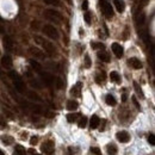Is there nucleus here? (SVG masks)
I'll return each mask as SVG.
<instances>
[{"label": "nucleus", "mask_w": 155, "mask_h": 155, "mask_svg": "<svg viewBox=\"0 0 155 155\" xmlns=\"http://www.w3.org/2000/svg\"><path fill=\"white\" fill-rule=\"evenodd\" d=\"M44 16H45V18L48 19V21L54 22V23H60L62 21L61 13H60L59 11H56V10H45Z\"/></svg>", "instance_id": "obj_1"}, {"label": "nucleus", "mask_w": 155, "mask_h": 155, "mask_svg": "<svg viewBox=\"0 0 155 155\" xmlns=\"http://www.w3.org/2000/svg\"><path fill=\"white\" fill-rule=\"evenodd\" d=\"M35 39L37 41V43L42 44V47L44 48V50L48 53V54H50V55H55L56 49H55V47H54V44H51L50 42L45 41V39H43V38H41V37H38V36H36Z\"/></svg>", "instance_id": "obj_2"}, {"label": "nucleus", "mask_w": 155, "mask_h": 155, "mask_svg": "<svg viewBox=\"0 0 155 155\" xmlns=\"http://www.w3.org/2000/svg\"><path fill=\"white\" fill-rule=\"evenodd\" d=\"M42 31L44 32V35H47L51 39H57L59 38V31L54 25H44L42 28Z\"/></svg>", "instance_id": "obj_3"}, {"label": "nucleus", "mask_w": 155, "mask_h": 155, "mask_svg": "<svg viewBox=\"0 0 155 155\" xmlns=\"http://www.w3.org/2000/svg\"><path fill=\"white\" fill-rule=\"evenodd\" d=\"M9 77L13 80V82H15L16 88H17L19 92H23V91H24V84H23L22 78L19 77L16 72H10V73H9Z\"/></svg>", "instance_id": "obj_4"}, {"label": "nucleus", "mask_w": 155, "mask_h": 155, "mask_svg": "<svg viewBox=\"0 0 155 155\" xmlns=\"http://www.w3.org/2000/svg\"><path fill=\"white\" fill-rule=\"evenodd\" d=\"M99 4H100V7H102L105 17H106L107 19L112 18V17H113V9H112L111 4H109L107 1H105V0H100Z\"/></svg>", "instance_id": "obj_5"}, {"label": "nucleus", "mask_w": 155, "mask_h": 155, "mask_svg": "<svg viewBox=\"0 0 155 155\" xmlns=\"http://www.w3.org/2000/svg\"><path fill=\"white\" fill-rule=\"evenodd\" d=\"M41 149H42V152L44 154H48V155L53 154V152H54V143H53V141H47V142H44L42 144V147H41Z\"/></svg>", "instance_id": "obj_6"}, {"label": "nucleus", "mask_w": 155, "mask_h": 155, "mask_svg": "<svg viewBox=\"0 0 155 155\" xmlns=\"http://www.w3.org/2000/svg\"><path fill=\"white\" fill-rule=\"evenodd\" d=\"M112 51H113L114 55H116V57L120 59V57L123 56L124 49H123V47L120 45L119 43H113V44H112Z\"/></svg>", "instance_id": "obj_7"}, {"label": "nucleus", "mask_w": 155, "mask_h": 155, "mask_svg": "<svg viewBox=\"0 0 155 155\" xmlns=\"http://www.w3.org/2000/svg\"><path fill=\"white\" fill-rule=\"evenodd\" d=\"M116 137H117V140L119 141V142L126 143V142H129V140H130V135L126 131H119V132L116 134Z\"/></svg>", "instance_id": "obj_8"}, {"label": "nucleus", "mask_w": 155, "mask_h": 155, "mask_svg": "<svg viewBox=\"0 0 155 155\" xmlns=\"http://www.w3.org/2000/svg\"><path fill=\"white\" fill-rule=\"evenodd\" d=\"M1 66L4 67V68H6V69L12 68V66H13L12 57H11L10 55H5V56H3V59H1Z\"/></svg>", "instance_id": "obj_9"}, {"label": "nucleus", "mask_w": 155, "mask_h": 155, "mask_svg": "<svg viewBox=\"0 0 155 155\" xmlns=\"http://www.w3.org/2000/svg\"><path fill=\"white\" fill-rule=\"evenodd\" d=\"M128 63H129V66H131L134 69H140V68H142V62H141L140 60L136 59V57H131V59H129Z\"/></svg>", "instance_id": "obj_10"}, {"label": "nucleus", "mask_w": 155, "mask_h": 155, "mask_svg": "<svg viewBox=\"0 0 155 155\" xmlns=\"http://www.w3.org/2000/svg\"><path fill=\"white\" fill-rule=\"evenodd\" d=\"M39 74V75H41L42 77V79H43V81L47 84V85H51L53 82H54V78L51 77V75H49V74L48 73H43L42 71L41 72H39L38 73Z\"/></svg>", "instance_id": "obj_11"}, {"label": "nucleus", "mask_w": 155, "mask_h": 155, "mask_svg": "<svg viewBox=\"0 0 155 155\" xmlns=\"http://www.w3.org/2000/svg\"><path fill=\"white\" fill-rule=\"evenodd\" d=\"M99 123H100V119L97 114H93L91 117V120H90V125H91V129H97L99 126Z\"/></svg>", "instance_id": "obj_12"}, {"label": "nucleus", "mask_w": 155, "mask_h": 155, "mask_svg": "<svg viewBox=\"0 0 155 155\" xmlns=\"http://www.w3.org/2000/svg\"><path fill=\"white\" fill-rule=\"evenodd\" d=\"M113 4H114V7H116V10H117L119 13L123 12V11L125 10V4H124L123 0H114Z\"/></svg>", "instance_id": "obj_13"}, {"label": "nucleus", "mask_w": 155, "mask_h": 155, "mask_svg": "<svg viewBox=\"0 0 155 155\" xmlns=\"http://www.w3.org/2000/svg\"><path fill=\"white\" fill-rule=\"evenodd\" d=\"M81 86H82V84H81V82H78L75 86H73V87H72L71 93L73 94L74 97H79V96H80V91H81Z\"/></svg>", "instance_id": "obj_14"}, {"label": "nucleus", "mask_w": 155, "mask_h": 155, "mask_svg": "<svg viewBox=\"0 0 155 155\" xmlns=\"http://www.w3.org/2000/svg\"><path fill=\"white\" fill-rule=\"evenodd\" d=\"M30 50V53L32 54V55H35L36 57H38V59H44V55H43V53L39 50L38 48H35V47H31V48L29 49Z\"/></svg>", "instance_id": "obj_15"}, {"label": "nucleus", "mask_w": 155, "mask_h": 155, "mask_svg": "<svg viewBox=\"0 0 155 155\" xmlns=\"http://www.w3.org/2000/svg\"><path fill=\"white\" fill-rule=\"evenodd\" d=\"M98 59L102 60L104 62H110V55L106 51H99L98 53Z\"/></svg>", "instance_id": "obj_16"}, {"label": "nucleus", "mask_w": 155, "mask_h": 155, "mask_svg": "<svg viewBox=\"0 0 155 155\" xmlns=\"http://www.w3.org/2000/svg\"><path fill=\"white\" fill-rule=\"evenodd\" d=\"M79 117H80L79 113H68L67 114V120H68L69 123H74V122H77Z\"/></svg>", "instance_id": "obj_17"}, {"label": "nucleus", "mask_w": 155, "mask_h": 155, "mask_svg": "<svg viewBox=\"0 0 155 155\" xmlns=\"http://www.w3.org/2000/svg\"><path fill=\"white\" fill-rule=\"evenodd\" d=\"M105 102H106V104H107V105H110V106H114V105L117 104L116 99H114V97H113V96H111V94H107L106 98H105Z\"/></svg>", "instance_id": "obj_18"}, {"label": "nucleus", "mask_w": 155, "mask_h": 155, "mask_svg": "<svg viewBox=\"0 0 155 155\" xmlns=\"http://www.w3.org/2000/svg\"><path fill=\"white\" fill-rule=\"evenodd\" d=\"M78 109V103L74 102V100H69L68 103H67V110L69 111H75Z\"/></svg>", "instance_id": "obj_19"}, {"label": "nucleus", "mask_w": 155, "mask_h": 155, "mask_svg": "<svg viewBox=\"0 0 155 155\" xmlns=\"http://www.w3.org/2000/svg\"><path fill=\"white\" fill-rule=\"evenodd\" d=\"M30 65H31V67H32V68L35 69L37 73H39V72L42 71V66L39 65L37 61H35V60H30Z\"/></svg>", "instance_id": "obj_20"}, {"label": "nucleus", "mask_w": 155, "mask_h": 155, "mask_svg": "<svg viewBox=\"0 0 155 155\" xmlns=\"http://www.w3.org/2000/svg\"><path fill=\"white\" fill-rule=\"evenodd\" d=\"M106 150H107V154L109 155H116L117 154V148L114 144H107Z\"/></svg>", "instance_id": "obj_21"}, {"label": "nucleus", "mask_w": 155, "mask_h": 155, "mask_svg": "<svg viewBox=\"0 0 155 155\" xmlns=\"http://www.w3.org/2000/svg\"><path fill=\"white\" fill-rule=\"evenodd\" d=\"M110 79L112 80V81L117 82V84L120 82V75H119L117 72H111V73H110Z\"/></svg>", "instance_id": "obj_22"}, {"label": "nucleus", "mask_w": 155, "mask_h": 155, "mask_svg": "<svg viewBox=\"0 0 155 155\" xmlns=\"http://www.w3.org/2000/svg\"><path fill=\"white\" fill-rule=\"evenodd\" d=\"M4 43H5V48H6V49H7V50H12L13 43H12V41H11V38H10V37H5Z\"/></svg>", "instance_id": "obj_23"}, {"label": "nucleus", "mask_w": 155, "mask_h": 155, "mask_svg": "<svg viewBox=\"0 0 155 155\" xmlns=\"http://www.w3.org/2000/svg\"><path fill=\"white\" fill-rule=\"evenodd\" d=\"M134 87H135V91H136V93L138 94V96L141 97V98H144V94H143V92H142V88L138 86V84L137 82H134Z\"/></svg>", "instance_id": "obj_24"}, {"label": "nucleus", "mask_w": 155, "mask_h": 155, "mask_svg": "<svg viewBox=\"0 0 155 155\" xmlns=\"http://www.w3.org/2000/svg\"><path fill=\"white\" fill-rule=\"evenodd\" d=\"M16 154H18V155H24V154H25V148H24L23 146H21V144H17V146H16Z\"/></svg>", "instance_id": "obj_25"}, {"label": "nucleus", "mask_w": 155, "mask_h": 155, "mask_svg": "<svg viewBox=\"0 0 155 155\" xmlns=\"http://www.w3.org/2000/svg\"><path fill=\"white\" fill-rule=\"evenodd\" d=\"M86 124H87V118H86L85 116H82L81 118L79 119L78 125H79V128H85V126H86Z\"/></svg>", "instance_id": "obj_26"}, {"label": "nucleus", "mask_w": 155, "mask_h": 155, "mask_svg": "<svg viewBox=\"0 0 155 155\" xmlns=\"http://www.w3.org/2000/svg\"><path fill=\"white\" fill-rule=\"evenodd\" d=\"M3 138V142L5 143V144H11V143H13V137H11V136H3L1 137Z\"/></svg>", "instance_id": "obj_27"}, {"label": "nucleus", "mask_w": 155, "mask_h": 155, "mask_svg": "<svg viewBox=\"0 0 155 155\" xmlns=\"http://www.w3.org/2000/svg\"><path fill=\"white\" fill-rule=\"evenodd\" d=\"M91 47L93 49H104L103 43H91Z\"/></svg>", "instance_id": "obj_28"}, {"label": "nucleus", "mask_w": 155, "mask_h": 155, "mask_svg": "<svg viewBox=\"0 0 155 155\" xmlns=\"http://www.w3.org/2000/svg\"><path fill=\"white\" fill-rule=\"evenodd\" d=\"M84 19H85V22L87 23V24H91V13H85L84 15Z\"/></svg>", "instance_id": "obj_29"}, {"label": "nucleus", "mask_w": 155, "mask_h": 155, "mask_svg": "<svg viewBox=\"0 0 155 155\" xmlns=\"http://www.w3.org/2000/svg\"><path fill=\"white\" fill-rule=\"evenodd\" d=\"M85 67H86V68H90V67H91V60H90L88 55L85 56Z\"/></svg>", "instance_id": "obj_30"}, {"label": "nucleus", "mask_w": 155, "mask_h": 155, "mask_svg": "<svg viewBox=\"0 0 155 155\" xmlns=\"http://www.w3.org/2000/svg\"><path fill=\"white\" fill-rule=\"evenodd\" d=\"M44 3L48 5H59L60 0H44Z\"/></svg>", "instance_id": "obj_31"}, {"label": "nucleus", "mask_w": 155, "mask_h": 155, "mask_svg": "<svg viewBox=\"0 0 155 155\" xmlns=\"http://www.w3.org/2000/svg\"><path fill=\"white\" fill-rule=\"evenodd\" d=\"M91 153L96 154V155H102V152H100L99 148H97V147H92L91 148Z\"/></svg>", "instance_id": "obj_32"}, {"label": "nucleus", "mask_w": 155, "mask_h": 155, "mask_svg": "<svg viewBox=\"0 0 155 155\" xmlns=\"http://www.w3.org/2000/svg\"><path fill=\"white\" fill-rule=\"evenodd\" d=\"M28 96H29L31 99H33V100H35V99H36V100H39V99H41L36 93H32V92H28Z\"/></svg>", "instance_id": "obj_33"}, {"label": "nucleus", "mask_w": 155, "mask_h": 155, "mask_svg": "<svg viewBox=\"0 0 155 155\" xmlns=\"http://www.w3.org/2000/svg\"><path fill=\"white\" fill-rule=\"evenodd\" d=\"M37 142H38V137H37V136H32V137L30 138V144H31V146H36Z\"/></svg>", "instance_id": "obj_34"}, {"label": "nucleus", "mask_w": 155, "mask_h": 155, "mask_svg": "<svg viewBox=\"0 0 155 155\" xmlns=\"http://www.w3.org/2000/svg\"><path fill=\"white\" fill-rule=\"evenodd\" d=\"M148 142H149L152 146H154V144H155V136H154L153 134H150V135H149V137H148Z\"/></svg>", "instance_id": "obj_35"}, {"label": "nucleus", "mask_w": 155, "mask_h": 155, "mask_svg": "<svg viewBox=\"0 0 155 155\" xmlns=\"http://www.w3.org/2000/svg\"><path fill=\"white\" fill-rule=\"evenodd\" d=\"M81 9H82L84 11H86L87 9H88V1H87V0H84V3H82V5H81Z\"/></svg>", "instance_id": "obj_36"}, {"label": "nucleus", "mask_w": 155, "mask_h": 155, "mask_svg": "<svg viewBox=\"0 0 155 155\" xmlns=\"http://www.w3.org/2000/svg\"><path fill=\"white\" fill-rule=\"evenodd\" d=\"M137 22H138L140 24H143V23H144V15H143V13H141V15H140Z\"/></svg>", "instance_id": "obj_37"}, {"label": "nucleus", "mask_w": 155, "mask_h": 155, "mask_svg": "<svg viewBox=\"0 0 155 155\" xmlns=\"http://www.w3.org/2000/svg\"><path fill=\"white\" fill-rule=\"evenodd\" d=\"M62 85H63V84H62V80L60 79V78H59V79H56V86L59 87V88H61Z\"/></svg>", "instance_id": "obj_38"}, {"label": "nucleus", "mask_w": 155, "mask_h": 155, "mask_svg": "<svg viewBox=\"0 0 155 155\" xmlns=\"http://www.w3.org/2000/svg\"><path fill=\"white\" fill-rule=\"evenodd\" d=\"M131 99H132V103L135 104V106H136V107H137V109L140 110V104L137 103V99H136V97H132Z\"/></svg>", "instance_id": "obj_39"}, {"label": "nucleus", "mask_w": 155, "mask_h": 155, "mask_svg": "<svg viewBox=\"0 0 155 155\" xmlns=\"http://www.w3.org/2000/svg\"><path fill=\"white\" fill-rule=\"evenodd\" d=\"M122 100H123V102H125V100H126V94H123V97H122Z\"/></svg>", "instance_id": "obj_40"}, {"label": "nucleus", "mask_w": 155, "mask_h": 155, "mask_svg": "<svg viewBox=\"0 0 155 155\" xmlns=\"http://www.w3.org/2000/svg\"><path fill=\"white\" fill-rule=\"evenodd\" d=\"M0 155H4V153H3L1 150H0Z\"/></svg>", "instance_id": "obj_41"}, {"label": "nucleus", "mask_w": 155, "mask_h": 155, "mask_svg": "<svg viewBox=\"0 0 155 155\" xmlns=\"http://www.w3.org/2000/svg\"><path fill=\"white\" fill-rule=\"evenodd\" d=\"M13 155H18V154H16V153H15V154H13Z\"/></svg>", "instance_id": "obj_42"}, {"label": "nucleus", "mask_w": 155, "mask_h": 155, "mask_svg": "<svg viewBox=\"0 0 155 155\" xmlns=\"http://www.w3.org/2000/svg\"><path fill=\"white\" fill-rule=\"evenodd\" d=\"M35 155H39V154H35Z\"/></svg>", "instance_id": "obj_43"}]
</instances>
